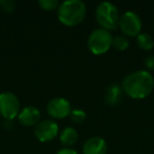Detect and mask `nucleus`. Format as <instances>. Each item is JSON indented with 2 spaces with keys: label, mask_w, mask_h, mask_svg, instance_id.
Returning a JSON list of instances; mask_svg holds the SVG:
<instances>
[{
  "label": "nucleus",
  "mask_w": 154,
  "mask_h": 154,
  "mask_svg": "<svg viewBox=\"0 0 154 154\" xmlns=\"http://www.w3.org/2000/svg\"><path fill=\"white\" fill-rule=\"evenodd\" d=\"M118 26L125 36L134 37L140 33L141 19L135 12L128 11L119 17Z\"/></svg>",
  "instance_id": "6"
},
{
  "label": "nucleus",
  "mask_w": 154,
  "mask_h": 154,
  "mask_svg": "<svg viewBox=\"0 0 154 154\" xmlns=\"http://www.w3.org/2000/svg\"><path fill=\"white\" fill-rule=\"evenodd\" d=\"M18 122L20 125L24 127H33L36 126L41 119V113L38 108L34 106H28L20 110L17 116Z\"/></svg>",
  "instance_id": "9"
},
{
  "label": "nucleus",
  "mask_w": 154,
  "mask_h": 154,
  "mask_svg": "<svg viewBox=\"0 0 154 154\" xmlns=\"http://www.w3.org/2000/svg\"><path fill=\"white\" fill-rule=\"evenodd\" d=\"M56 154H78L77 151H75L74 149H71V148H62V149L58 150Z\"/></svg>",
  "instance_id": "19"
},
{
  "label": "nucleus",
  "mask_w": 154,
  "mask_h": 154,
  "mask_svg": "<svg viewBox=\"0 0 154 154\" xmlns=\"http://www.w3.org/2000/svg\"><path fill=\"white\" fill-rule=\"evenodd\" d=\"M86 112L82 109H72V111L70 113L71 119L75 124H82L86 119Z\"/></svg>",
  "instance_id": "15"
},
{
  "label": "nucleus",
  "mask_w": 154,
  "mask_h": 154,
  "mask_svg": "<svg viewBox=\"0 0 154 154\" xmlns=\"http://www.w3.org/2000/svg\"><path fill=\"white\" fill-rule=\"evenodd\" d=\"M0 7L3 11L11 13L15 9V1H13V0H0Z\"/></svg>",
  "instance_id": "17"
},
{
  "label": "nucleus",
  "mask_w": 154,
  "mask_h": 154,
  "mask_svg": "<svg viewBox=\"0 0 154 154\" xmlns=\"http://www.w3.org/2000/svg\"><path fill=\"white\" fill-rule=\"evenodd\" d=\"M38 5L45 11H53L55 9H58L60 3L57 0H39Z\"/></svg>",
  "instance_id": "16"
},
{
  "label": "nucleus",
  "mask_w": 154,
  "mask_h": 154,
  "mask_svg": "<svg viewBox=\"0 0 154 154\" xmlns=\"http://www.w3.org/2000/svg\"><path fill=\"white\" fill-rule=\"evenodd\" d=\"M59 140L66 147H70L77 143L78 140V132L76 129L72 128V127H66L60 131L59 134Z\"/></svg>",
  "instance_id": "12"
},
{
  "label": "nucleus",
  "mask_w": 154,
  "mask_h": 154,
  "mask_svg": "<svg viewBox=\"0 0 154 154\" xmlns=\"http://www.w3.org/2000/svg\"><path fill=\"white\" fill-rule=\"evenodd\" d=\"M58 19L66 26H75L85 19L87 14L86 3L82 0H66L57 9Z\"/></svg>",
  "instance_id": "2"
},
{
  "label": "nucleus",
  "mask_w": 154,
  "mask_h": 154,
  "mask_svg": "<svg viewBox=\"0 0 154 154\" xmlns=\"http://www.w3.org/2000/svg\"><path fill=\"white\" fill-rule=\"evenodd\" d=\"M59 128L58 125L52 119H43L40 120L35 126L34 135L39 141H50L54 139L58 135Z\"/></svg>",
  "instance_id": "8"
},
{
  "label": "nucleus",
  "mask_w": 154,
  "mask_h": 154,
  "mask_svg": "<svg viewBox=\"0 0 154 154\" xmlns=\"http://www.w3.org/2000/svg\"><path fill=\"white\" fill-rule=\"evenodd\" d=\"M112 47L115 48L117 51H125L129 47V40L125 35H117L113 37V42Z\"/></svg>",
  "instance_id": "14"
},
{
  "label": "nucleus",
  "mask_w": 154,
  "mask_h": 154,
  "mask_svg": "<svg viewBox=\"0 0 154 154\" xmlns=\"http://www.w3.org/2000/svg\"><path fill=\"white\" fill-rule=\"evenodd\" d=\"M20 112L18 97L12 92L0 93V115L8 120H13Z\"/></svg>",
  "instance_id": "5"
},
{
  "label": "nucleus",
  "mask_w": 154,
  "mask_h": 154,
  "mask_svg": "<svg viewBox=\"0 0 154 154\" xmlns=\"http://www.w3.org/2000/svg\"><path fill=\"white\" fill-rule=\"evenodd\" d=\"M122 89L120 86H118L117 84H113L111 86H109L106 90L105 94V99L106 103L108 105L115 106L122 100Z\"/></svg>",
  "instance_id": "11"
},
{
  "label": "nucleus",
  "mask_w": 154,
  "mask_h": 154,
  "mask_svg": "<svg viewBox=\"0 0 154 154\" xmlns=\"http://www.w3.org/2000/svg\"><path fill=\"white\" fill-rule=\"evenodd\" d=\"M47 111L51 117L56 118V119H62V118L70 116L72 106L68 99L63 97H55L48 103Z\"/></svg>",
  "instance_id": "7"
},
{
  "label": "nucleus",
  "mask_w": 154,
  "mask_h": 154,
  "mask_svg": "<svg viewBox=\"0 0 154 154\" xmlns=\"http://www.w3.org/2000/svg\"><path fill=\"white\" fill-rule=\"evenodd\" d=\"M137 45L143 51H150L154 47V39L148 33H139L136 36Z\"/></svg>",
  "instance_id": "13"
},
{
  "label": "nucleus",
  "mask_w": 154,
  "mask_h": 154,
  "mask_svg": "<svg viewBox=\"0 0 154 154\" xmlns=\"http://www.w3.org/2000/svg\"><path fill=\"white\" fill-rule=\"evenodd\" d=\"M113 36L110 31L105 29H95L88 37V48L94 55H103L112 47Z\"/></svg>",
  "instance_id": "4"
},
{
  "label": "nucleus",
  "mask_w": 154,
  "mask_h": 154,
  "mask_svg": "<svg viewBox=\"0 0 154 154\" xmlns=\"http://www.w3.org/2000/svg\"><path fill=\"white\" fill-rule=\"evenodd\" d=\"M108 145L103 137L94 136L87 139L82 146V154H107Z\"/></svg>",
  "instance_id": "10"
},
{
  "label": "nucleus",
  "mask_w": 154,
  "mask_h": 154,
  "mask_svg": "<svg viewBox=\"0 0 154 154\" xmlns=\"http://www.w3.org/2000/svg\"><path fill=\"white\" fill-rule=\"evenodd\" d=\"M143 66L147 68V70H154V55H149L143 60Z\"/></svg>",
  "instance_id": "18"
},
{
  "label": "nucleus",
  "mask_w": 154,
  "mask_h": 154,
  "mask_svg": "<svg viewBox=\"0 0 154 154\" xmlns=\"http://www.w3.org/2000/svg\"><path fill=\"white\" fill-rule=\"evenodd\" d=\"M95 18L101 29L114 30L117 28L119 22V13L115 5L109 1H103L96 8Z\"/></svg>",
  "instance_id": "3"
},
{
  "label": "nucleus",
  "mask_w": 154,
  "mask_h": 154,
  "mask_svg": "<svg viewBox=\"0 0 154 154\" xmlns=\"http://www.w3.org/2000/svg\"><path fill=\"white\" fill-rule=\"evenodd\" d=\"M122 89L131 98L143 99L151 94L154 89V78L147 70H137L122 79Z\"/></svg>",
  "instance_id": "1"
}]
</instances>
